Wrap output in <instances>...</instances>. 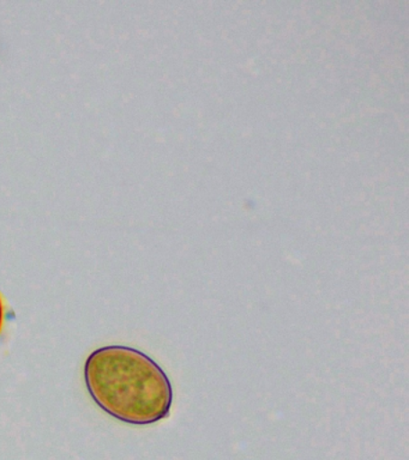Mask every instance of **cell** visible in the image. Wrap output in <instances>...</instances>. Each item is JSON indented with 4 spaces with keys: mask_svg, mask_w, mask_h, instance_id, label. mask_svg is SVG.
Wrapping results in <instances>:
<instances>
[{
    "mask_svg": "<svg viewBox=\"0 0 409 460\" xmlns=\"http://www.w3.org/2000/svg\"><path fill=\"white\" fill-rule=\"evenodd\" d=\"M85 386L93 401L113 419L148 426L170 416V377L145 352L125 345L96 349L84 365Z\"/></svg>",
    "mask_w": 409,
    "mask_h": 460,
    "instance_id": "cell-1",
    "label": "cell"
},
{
    "mask_svg": "<svg viewBox=\"0 0 409 460\" xmlns=\"http://www.w3.org/2000/svg\"><path fill=\"white\" fill-rule=\"evenodd\" d=\"M3 322H4V305L0 297V331H2Z\"/></svg>",
    "mask_w": 409,
    "mask_h": 460,
    "instance_id": "cell-2",
    "label": "cell"
}]
</instances>
